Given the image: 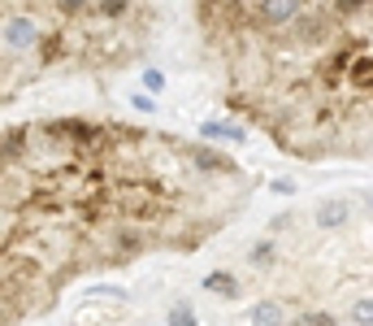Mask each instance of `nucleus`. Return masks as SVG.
I'll list each match as a JSON object with an SVG mask.
<instances>
[{"label": "nucleus", "mask_w": 373, "mask_h": 326, "mask_svg": "<svg viewBox=\"0 0 373 326\" xmlns=\"http://www.w3.org/2000/svg\"><path fill=\"white\" fill-rule=\"evenodd\" d=\"M200 135L204 139H226V144H248V130L235 126V122H204Z\"/></svg>", "instance_id": "20e7f679"}, {"label": "nucleus", "mask_w": 373, "mask_h": 326, "mask_svg": "<svg viewBox=\"0 0 373 326\" xmlns=\"http://www.w3.org/2000/svg\"><path fill=\"white\" fill-rule=\"evenodd\" d=\"M269 261H273V239H261L252 248V266H269Z\"/></svg>", "instance_id": "9d476101"}, {"label": "nucleus", "mask_w": 373, "mask_h": 326, "mask_svg": "<svg viewBox=\"0 0 373 326\" xmlns=\"http://www.w3.org/2000/svg\"><path fill=\"white\" fill-rule=\"evenodd\" d=\"M248 326H286V309H282V304H273V300H265V304H252Z\"/></svg>", "instance_id": "7ed1b4c3"}, {"label": "nucleus", "mask_w": 373, "mask_h": 326, "mask_svg": "<svg viewBox=\"0 0 373 326\" xmlns=\"http://www.w3.org/2000/svg\"><path fill=\"white\" fill-rule=\"evenodd\" d=\"M273 191H278V196H291V191H295V183H291V178H273Z\"/></svg>", "instance_id": "4468645a"}, {"label": "nucleus", "mask_w": 373, "mask_h": 326, "mask_svg": "<svg viewBox=\"0 0 373 326\" xmlns=\"http://www.w3.org/2000/svg\"><path fill=\"white\" fill-rule=\"evenodd\" d=\"M135 109H143V113H152L156 105H152V96H135Z\"/></svg>", "instance_id": "2eb2a0df"}, {"label": "nucleus", "mask_w": 373, "mask_h": 326, "mask_svg": "<svg viewBox=\"0 0 373 326\" xmlns=\"http://www.w3.org/2000/svg\"><path fill=\"white\" fill-rule=\"evenodd\" d=\"M204 287L208 291H217V296H226V300H239V279L235 274H226V270H213V274H204Z\"/></svg>", "instance_id": "423d86ee"}, {"label": "nucleus", "mask_w": 373, "mask_h": 326, "mask_svg": "<svg viewBox=\"0 0 373 326\" xmlns=\"http://www.w3.org/2000/svg\"><path fill=\"white\" fill-rule=\"evenodd\" d=\"M352 322H361V326H369V322H373V309H369V300H361V304L352 309Z\"/></svg>", "instance_id": "f8f14e48"}, {"label": "nucleus", "mask_w": 373, "mask_h": 326, "mask_svg": "<svg viewBox=\"0 0 373 326\" xmlns=\"http://www.w3.org/2000/svg\"><path fill=\"white\" fill-rule=\"evenodd\" d=\"M295 326H334V318H330V314H317V309H308V314L295 318Z\"/></svg>", "instance_id": "1a4fd4ad"}, {"label": "nucleus", "mask_w": 373, "mask_h": 326, "mask_svg": "<svg viewBox=\"0 0 373 326\" xmlns=\"http://www.w3.org/2000/svg\"><path fill=\"white\" fill-rule=\"evenodd\" d=\"M95 13H100V18H126V13H131V0H95Z\"/></svg>", "instance_id": "0eeeda50"}, {"label": "nucleus", "mask_w": 373, "mask_h": 326, "mask_svg": "<svg viewBox=\"0 0 373 326\" xmlns=\"http://www.w3.org/2000/svg\"><path fill=\"white\" fill-rule=\"evenodd\" d=\"M143 87L148 92H165V74L161 70H143Z\"/></svg>", "instance_id": "9b49d317"}, {"label": "nucleus", "mask_w": 373, "mask_h": 326, "mask_svg": "<svg viewBox=\"0 0 373 326\" xmlns=\"http://www.w3.org/2000/svg\"><path fill=\"white\" fill-rule=\"evenodd\" d=\"M170 326H196V309H191L187 300L170 304Z\"/></svg>", "instance_id": "6e6552de"}, {"label": "nucleus", "mask_w": 373, "mask_h": 326, "mask_svg": "<svg viewBox=\"0 0 373 326\" xmlns=\"http://www.w3.org/2000/svg\"><path fill=\"white\" fill-rule=\"evenodd\" d=\"M347 214H352V205H347V200H330V205H321V209H317V226H321V231H334V226H343V222H347Z\"/></svg>", "instance_id": "39448f33"}, {"label": "nucleus", "mask_w": 373, "mask_h": 326, "mask_svg": "<svg viewBox=\"0 0 373 326\" xmlns=\"http://www.w3.org/2000/svg\"><path fill=\"white\" fill-rule=\"evenodd\" d=\"M44 35L48 26L35 18V13H9L5 22H0V48H5L9 57H30L44 48Z\"/></svg>", "instance_id": "f257e3e1"}, {"label": "nucleus", "mask_w": 373, "mask_h": 326, "mask_svg": "<svg viewBox=\"0 0 373 326\" xmlns=\"http://www.w3.org/2000/svg\"><path fill=\"white\" fill-rule=\"evenodd\" d=\"M304 5H308V0H256L248 26L256 22L261 31H286V26L304 13Z\"/></svg>", "instance_id": "f03ea898"}, {"label": "nucleus", "mask_w": 373, "mask_h": 326, "mask_svg": "<svg viewBox=\"0 0 373 326\" xmlns=\"http://www.w3.org/2000/svg\"><path fill=\"white\" fill-rule=\"evenodd\" d=\"M95 296H113V300H126V291H122V287H109V283H104V287H95Z\"/></svg>", "instance_id": "ddd939ff"}]
</instances>
